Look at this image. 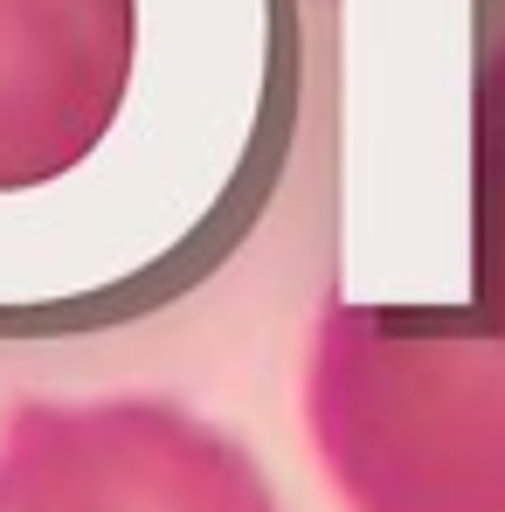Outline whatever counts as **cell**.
Wrapping results in <instances>:
<instances>
[{
	"label": "cell",
	"mask_w": 505,
	"mask_h": 512,
	"mask_svg": "<svg viewBox=\"0 0 505 512\" xmlns=\"http://www.w3.org/2000/svg\"><path fill=\"white\" fill-rule=\"evenodd\" d=\"M298 402L346 512H505V42L478 97L471 305H326Z\"/></svg>",
	"instance_id": "6da1fadb"
},
{
	"label": "cell",
	"mask_w": 505,
	"mask_h": 512,
	"mask_svg": "<svg viewBox=\"0 0 505 512\" xmlns=\"http://www.w3.org/2000/svg\"><path fill=\"white\" fill-rule=\"evenodd\" d=\"M0 512H284L263 464L173 395H21L0 416Z\"/></svg>",
	"instance_id": "7a4b0ae2"
},
{
	"label": "cell",
	"mask_w": 505,
	"mask_h": 512,
	"mask_svg": "<svg viewBox=\"0 0 505 512\" xmlns=\"http://www.w3.org/2000/svg\"><path fill=\"white\" fill-rule=\"evenodd\" d=\"M139 0H0V194L49 187L111 139Z\"/></svg>",
	"instance_id": "3957f363"
}]
</instances>
